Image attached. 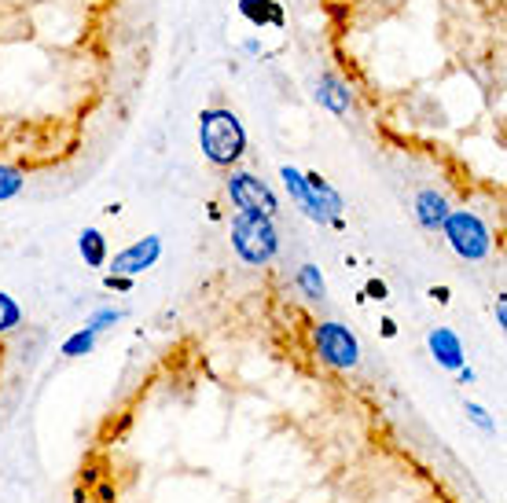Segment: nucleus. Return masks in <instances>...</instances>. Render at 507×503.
<instances>
[{
	"label": "nucleus",
	"mask_w": 507,
	"mask_h": 503,
	"mask_svg": "<svg viewBox=\"0 0 507 503\" xmlns=\"http://www.w3.org/2000/svg\"><path fill=\"white\" fill-rule=\"evenodd\" d=\"M199 143L213 166H236L247 151V129L232 111L210 107L199 114Z\"/></svg>",
	"instance_id": "nucleus-1"
},
{
	"label": "nucleus",
	"mask_w": 507,
	"mask_h": 503,
	"mask_svg": "<svg viewBox=\"0 0 507 503\" xmlns=\"http://www.w3.org/2000/svg\"><path fill=\"white\" fill-rule=\"evenodd\" d=\"M232 247L247 265H265L276 257L279 250V236L276 225L265 213H236L232 221Z\"/></svg>",
	"instance_id": "nucleus-2"
},
{
	"label": "nucleus",
	"mask_w": 507,
	"mask_h": 503,
	"mask_svg": "<svg viewBox=\"0 0 507 503\" xmlns=\"http://www.w3.org/2000/svg\"><path fill=\"white\" fill-rule=\"evenodd\" d=\"M442 228H445L449 247L463 261H482L489 254V247H492L489 228L482 225V218H478V213H471V209H449V218H445Z\"/></svg>",
	"instance_id": "nucleus-3"
},
{
	"label": "nucleus",
	"mask_w": 507,
	"mask_h": 503,
	"mask_svg": "<svg viewBox=\"0 0 507 503\" xmlns=\"http://www.w3.org/2000/svg\"><path fill=\"white\" fill-rule=\"evenodd\" d=\"M313 342H317V353L320 361L335 372H353L360 364V342L349 327L327 320V324H317L313 327Z\"/></svg>",
	"instance_id": "nucleus-4"
},
{
	"label": "nucleus",
	"mask_w": 507,
	"mask_h": 503,
	"mask_svg": "<svg viewBox=\"0 0 507 503\" xmlns=\"http://www.w3.org/2000/svg\"><path fill=\"white\" fill-rule=\"evenodd\" d=\"M225 188H229V198L239 206V213H265V218H272V213L279 209L272 188H268L265 180H258L254 173H239V169H236V173L225 180Z\"/></svg>",
	"instance_id": "nucleus-5"
},
{
	"label": "nucleus",
	"mask_w": 507,
	"mask_h": 503,
	"mask_svg": "<svg viewBox=\"0 0 507 503\" xmlns=\"http://www.w3.org/2000/svg\"><path fill=\"white\" fill-rule=\"evenodd\" d=\"M159 254H162V239L159 236H148V239H136L132 247H125L122 254H114V261H111V276H136V272H143V268H151L155 261H159Z\"/></svg>",
	"instance_id": "nucleus-6"
},
{
	"label": "nucleus",
	"mask_w": 507,
	"mask_h": 503,
	"mask_svg": "<svg viewBox=\"0 0 507 503\" xmlns=\"http://www.w3.org/2000/svg\"><path fill=\"white\" fill-rule=\"evenodd\" d=\"M426 345H430L434 361H438L442 368H449V372H460V368H463V342L456 338V331L434 327V331L426 334Z\"/></svg>",
	"instance_id": "nucleus-7"
},
{
	"label": "nucleus",
	"mask_w": 507,
	"mask_h": 503,
	"mask_svg": "<svg viewBox=\"0 0 507 503\" xmlns=\"http://www.w3.org/2000/svg\"><path fill=\"white\" fill-rule=\"evenodd\" d=\"M279 177H283L287 191L295 195V202L306 209V218H309V221H317V225H331V221L324 218V213L317 209V202H313V195H309V184H306V173H302V169H295V166H283V169H279Z\"/></svg>",
	"instance_id": "nucleus-8"
},
{
	"label": "nucleus",
	"mask_w": 507,
	"mask_h": 503,
	"mask_svg": "<svg viewBox=\"0 0 507 503\" xmlns=\"http://www.w3.org/2000/svg\"><path fill=\"white\" fill-rule=\"evenodd\" d=\"M445 218H449V202H445V195H438V191H423V195L415 198V221H419L423 228L438 232V228L445 225Z\"/></svg>",
	"instance_id": "nucleus-9"
},
{
	"label": "nucleus",
	"mask_w": 507,
	"mask_h": 503,
	"mask_svg": "<svg viewBox=\"0 0 507 503\" xmlns=\"http://www.w3.org/2000/svg\"><path fill=\"white\" fill-rule=\"evenodd\" d=\"M317 100H320L331 114H346V111H349V103H353L349 89H346L335 74H324V78H320V85H317Z\"/></svg>",
	"instance_id": "nucleus-10"
},
{
	"label": "nucleus",
	"mask_w": 507,
	"mask_h": 503,
	"mask_svg": "<svg viewBox=\"0 0 507 503\" xmlns=\"http://www.w3.org/2000/svg\"><path fill=\"white\" fill-rule=\"evenodd\" d=\"M239 12L254 26H283V5L276 0H239Z\"/></svg>",
	"instance_id": "nucleus-11"
},
{
	"label": "nucleus",
	"mask_w": 507,
	"mask_h": 503,
	"mask_svg": "<svg viewBox=\"0 0 507 503\" xmlns=\"http://www.w3.org/2000/svg\"><path fill=\"white\" fill-rule=\"evenodd\" d=\"M78 250H82V257H85L89 268H103L107 265V239H103L100 228H85L78 236Z\"/></svg>",
	"instance_id": "nucleus-12"
},
{
	"label": "nucleus",
	"mask_w": 507,
	"mask_h": 503,
	"mask_svg": "<svg viewBox=\"0 0 507 503\" xmlns=\"http://www.w3.org/2000/svg\"><path fill=\"white\" fill-rule=\"evenodd\" d=\"M298 286L306 291V298H313V302H320V298L327 295L324 276H320V268H317V265H302V268H298Z\"/></svg>",
	"instance_id": "nucleus-13"
},
{
	"label": "nucleus",
	"mask_w": 507,
	"mask_h": 503,
	"mask_svg": "<svg viewBox=\"0 0 507 503\" xmlns=\"http://www.w3.org/2000/svg\"><path fill=\"white\" fill-rule=\"evenodd\" d=\"M93 345H96V331L93 327H82V331H74V334L63 342V356H89Z\"/></svg>",
	"instance_id": "nucleus-14"
},
{
	"label": "nucleus",
	"mask_w": 507,
	"mask_h": 503,
	"mask_svg": "<svg viewBox=\"0 0 507 503\" xmlns=\"http://www.w3.org/2000/svg\"><path fill=\"white\" fill-rule=\"evenodd\" d=\"M23 191V173L15 166H0V202H8Z\"/></svg>",
	"instance_id": "nucleus-15"
},
{
	"label": "nucleus",
	"mask_w": 507,
	"mask_h": 503,
	"mask_svg": "<svg viewBox=\"0 0 507 503\" xmlns=\"http://www.w3.org/2000/svg\"><path fill=\"white\" fill-rule=\"evenodd\" d=\"M19 320H23V309L0 291V334H8V331H15L19 327Z\"/></svg>",
	"instance_id": "nucleus-16"
},
{
	"label": "nucleus",
	"mask_w": 507,
	"mask_h": 503,
	"mask_svg": "<svg viewBox=\"0 0 507 503\" xmlns=\"http://www.w3.org/2000/svg\"><path fill=\"white\" fill-rule=\"evenodd\" d=\"M122 316H125L122 309H100V313H93V316H89V324H85V327H93V331L100 334V331H107V327H114V324H118Z\"/></svg>",
	"instance_id": "nucleus-17"
},
{
	"label": "nucleus",
	"mask_w": 507,
	"mask_h": 503,
	"mask_svg": "<svg viewBox=\"0 0 507 503\" xmlns=\"http://www.w3.org/2000/svg\"><path fill=\"white\" fill-rule=\"evenodd\" d=\"M467 415H471V422H474V426H482V430H496V422L489 419V411H485L482 404H474V401H467Z\"/></svg>",
	"instance_id": "nucleus-18"
},
{
	"label": "nucleus",
	"mask_w": 507,
	"mask_h": 503,
	"mask_svg": "<svg viewBox=\"0 0 507 503\" xmlns=\"http://www.w3.org/2000/svg\"><path fill=\"white\" fill-rule=\"evenodd\" d=\"M365 291H368V298L383 302V298H386V283H383V279H368V286H365Z\"/></svg>",
	"instance_id": "nucleus-19"
},
{
	"label": "nucleus",
	"mask_w": 507,
	"mask_h": 503,
	"mask_svg": "<svg viewBox=\"0 0 507 503\" xmlns=\"http://www.w3.org/2000/svg\"><path fill=\"white\" fill-rule=\"evenodd\" d=\"M107 286H111V291H129L132 279L129 276H107Z\"/></svg>",
	"instance_id": "nucleus-20"
},
{
	"label": "nucleus",
	"mask_w": 507,
	"mask_h": 503,
	"mask_svg": "<svg viewBox=\"0 0 507 503\" xmlns=\"http://www.w3.org/2000/svg\"><path fill=\"white\" fill-rule=\"evenodd\" d=\"M496 324H500V327L507 324V302H503V298L496 302Z\"/></svg>",
	"instance_id": "nucleus-21"
},
{
	"label": "nucleus",
	"mask_w": 507,
	"mask_h": 503,
	"mask_svg": "<svg viewBox=\"0 0 507 503\" xmlns=\"http://www.w3.org/2000/svg\"><path fill=\"white\" fill-rule=\"evenodd\" d=\"M397 334V324L394 320H383V338H394Z\"/></svg>",
	"instance_id": "nucleus-22"
},
{
	"label": "nucleus",
	"mask_w": 507,
	"mask_h": 503,
	"mask_svg": "<svg viewBox=\"0 0 507 503\" xmlns=\"http://www.w3.org/2000/svg\"><path fill=\"white\" fill-rule=\"evenodd\" d=\"M430 298H438V302H449V291H445V286H434V291H430Z\"/></svg>",
	"instance_id": "nucleus-23"
}]
</instances>
